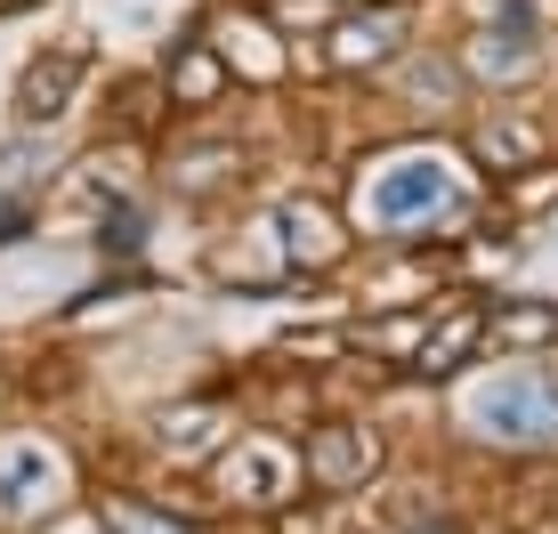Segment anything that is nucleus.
Returning a JSON list of instances; mask_svg holds the SVG:
<instances>
[{"instance_id": "nucleus-1", "label": "nucleus", "mask_w": 558, "mask_h": 534, "mask_svg": "<svg viewBox=\"0 0 558 534\" xmlns=\"http://www.w3.org/2000/svg\"><path fill=\"white\" fill-rule=\"evenodd\" d=\"M477 429H486L494 446H550L558 437V373H543V365L502 373L477 397Z\"/></svg>"}, {"instance_id": "nucleus-2", "label": "nucleus", "mask_w": 558, "mask_h": 534, "mask_svg": "<svg viewBox=\"0 0 558 534\" xmlns=\"http://www.w3.org/2000/svg\"><path fill=\"white\" fill-rule=\"evenodd\" d=\"M364 211H373L380 227H421V219H446L453 211V179L446 162L429 155H397L373 170V195H364Z\"/></svg>"}, {"instance_id": "nucleus-3", "label": "nucleus", "mask_w": 558, "mask_h": 534, "mask_svg": "<svg viewBox=\"0 0 558 534\" xmlns=\"http://www.w3.org/2000/svg\"><path fill=\"white\" fill-rule=\"evenodd\" d=\"M82 82H89V49H82V41L41 49L25 73H16V122H25V130H49L57 113H73Z\"/></svg>"}, {"instance_id": "nucleus-4", "label": "nucleus", "mask_w": 558, "mask_h": 534, "mask_svg": "<svg viewBox=\"0 0 558 534\" xmlns=\"http://www.w3.org/2000/svg\"><path fill=\"white\" fill-rule=\"evenodd\" d=\"M300 470H307L324 494H356V486L380 470V437L364 429V422H324V429L300 446Z\"/></svg>"}, {"instance_id": "nucleus-5", "label": "nucleus", "mask_w": 558, "mask_h": 534, "mask_svg": "<svg viewBox=\"0 0 558 534\" xmlns=\"http://www.w3.org/2000/svg\"><path fill=\"white\" fill-rule=\"evenodd\" d=\"M397 41H405V9H364V16H340L332 25V65L340 73H373L389 65Z\"/></svg>"}, {"instance_id": "nucleus-6", "label": "nucleus", "mask_w": 558, "mask_h": 534, "mask_svg": "<svg viewBox=\"0 0 558 534\" xmlns=\"http://www.w3.org/2000/svg\"><path fill=\"white\" fill-rule=\"evenodd\" d=\"M477 340H486V308H446L437 324H421V349H413V373H453L461 356L477 349Z\"/></svg>"}, {"instance_id": "nucleus-7", "label": "nucleus", "mask_w": 558, "mask_h": 534, "mask_svg": "<svg viewBox=\"0 0 558 534\" xmlns=\"http://www.w3.org/2000/svg\"><path fill=\"white\" fill-rule=\"evenodd\" d=\"M170 106H186V113H203V106H219V89H227V65H219V49L210 41H179L170 49Z\"/></svg>"}, {"instance_id": "nucleus-8", "label": "nucleus", "mask_w": 558, "mask_h": 534, "mask_svg": "<svg viewBox=\"0 0 558 534\" xmlns=\"http://www.w3.org/2000/svg\"><path fill=\"white\" fill-rule=\"evenodd\" d=\"M486 340H494V349H550V340H558V300H510V308H486Z\"/></svg>"}, {"instance_id": "nucleus-9", "label": "nucleus", "mask_w": 558, "mask_h": 534, "mask_svg": "<svg viewBox=\"0 0 558 534\" xmlns=\"http://www.w3.org/2000/svg\"><path fill=\"white\" fill-rule=\"evenodd\" d=\"M470 155L486 170H502V179H518V170H534V155H543V130L534 122H486L470 138Z\"/></svg>"}, {"instance_id": "nucleus-10", "label": "nucleus", "mask_w": 558, "mask_h": 534, "mask_svg": "<svg viewBox=\"0 0 558 534\" xmlns=\"http://www.w3.org/2000/svg\"><path fill=\"white\" fill-rule=\"evenodd\" d=\"M227 486H243V502H276V494L292 486V462H283L276 446H243L235 462H227Z\"/></svg>"}, {"instance_id": "nucleus-11", "label": "nucleus", "mask_w": 558, "mask_h": 534, "mask_svg": "<svg viewBox=\"0 0 558 534\" xmlns=\"http://www.w3.org/2000/svg\"><path fill=\"white\" fill-rule=\"evenodd\" d=\"M98 526H106V534H195L186 519L146 510V502H130V494H98Z\"/></svg>"}, {"instance_id": "nucleus-12", "label": "nucleus", "mask_w": 558, "mask_h": 534, "mask_svg": "<svg viewBox=\"0 0 558 534\" xmlns=\"http://www.w3.org/2000/svg\"><path fill=\"white\" fill-rule=\"evenodd\" d=\"M41 494H49V462H41V453H0V510H33V502H41Z\"/></svg>"}, {"instance_id": "nucleus-13", "label": "nucleus", "mask_w": 558, "mask_h": 534, "mask_svg": "<svg viewBox=\"0 0 558 534\" xmlns=\"http://www.w3.org/2000/svg\"><path fill=\"white\" fill-rule=\"evenodd\" d=\"M534 65V41H526V33H486V41H477V73H502V82H510V73H526Z\"/></svg>"}, {"instance_id": "nucleus-14", "label": "nucleus", "mask_w": 558, "mask_h": 534, "mask_svg": "<svg viewBox=\"0 0 558 534\" xmlns=\"http://www.w3.org/2000/svg\"><path fill=\"white\" fill-rule=\"evenodd\" d=\"M276 534H332V510H283Z\"/></svg>"}, {"instance_id": "nucleus-15", "label": "nucleus", "mask_w": 558, "mask_h": 534, "mask_svg": "<svg viewBox=\"0 0 558 534\" xmlns=\"http://www.w3.org/2000/svg\"><path fill=\"white\" fill-rule=\"evenodd\" d=\"M558 195V170H543V179H518V203H526V211H534V203H550Z\"/></svg>"}, {"instance_id": "nucleus-16", "label": "nucleus", "mask_w": 558, "mask_h": 534, "mask_svg": "<svg viewBox=\"0 0 558 534\" xmlns=\"http://www.w3.org/2000/svg\"><path fill=\"white\" fill-rule=\"evenodd\" d=\"M0 9H16V0H0Z\"/></svg>"}]
</instances>
